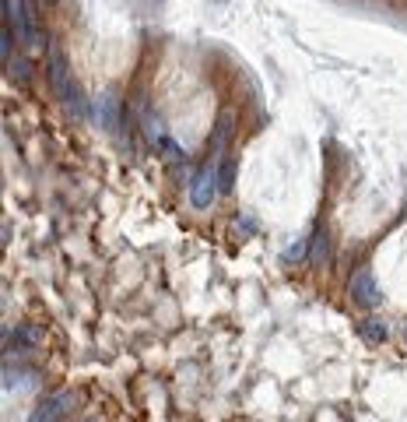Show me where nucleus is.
<instances>
[{
  "label": "nucleus",
  "instance_id": "f257e3e1",
  "mask_svg": "<svg viewBox=\"0 0 407 422\" xmlns=\"http://www.w3.org/2000/svg\"><path fill=\"white\" fill-rule=\"evenodd\" d=\"M49 81H53V92H56V99H60L71 113H85V106H81V88H78V81L71 78V67H67V57L60 53V46H49Z\"/></svg>",
  "mask_w": 407,
  "mask_h": 422
},
{
  "label": "nucleus",
  "instance_id": "f03ea898",
  "mask_svg": "<svg viewBox=\"0 0 407 422\" xmlns=\"http://www.w3.org/2000/svg\"><path fill=\"white\" fill-rule=\"evenodd\" d=\"M347 296H352L355 306H362V310H376L383 303V292H379V282H376L372 268H358L352 275V282H347Z\"/></svg>",
  "mask_w": 407,
  "mask_h": 422
},
{
  "label": "nucleus",
  "instance_id": "7ed1b4c3",
  "mask_svg": "<svg viewBox=\"0 0 407 422\" xmlns=\"http://www.w3.org/2000/svg\"><path fill=\"white\" fill-rule=\"evenodd\" d=\"M74 401H78L74 391H56V394H49V398H42V401L35 405V412H32L28 422H56Z\"/></svg>",
  "mask_w": 407,
  "mask_h": 422
},
{
  "label": "nucleus",
  "instance_id": "20e7f679",
  "mask_svg": "<svg viewBox=\"0 0 407 422\" xmlns=\"http://www.w3.org/2000/svg\"><path fill=\"white\" fill-rule=\"evenodd\" d=\"M214 194H221V190H218V173L207 166L204 173H197V176H193V187H190V204H193L197 211H204V208H211Z\"/></svg>",
  "mask_w": 407,
  "mask_h": 422
},
{
  "label": "nucleus",
  "instance_id": "39448f33",
  "mask_svg": "<svg viewBox=\"0 0 407 422\" xmlns=\"http://www.w3.org/2000/svg\"><path fill=\"white\" fill-rule=\"evenodd\" d=\"M116 106H120V99H116L112 92H105V95L95 102V117L102 120L105 130H116V127H120V113H116Z\"/></svg>",
  "mask_w": 407,
  "mask_h": 422
},
{
  "label": "nucleus",
  "instance_id": "423d86ee",
  "mask_svg": "<svg viewBox=\"0 0 407 422\" xmlns=\"http://www.w3.org/2000/svg\"><path fill=\"white\" fill-rule=\"evenodd\" d=\"M309 260L316 264V268H327V264H330V236H327V229L313 233V239H309Z\"/></svg>",
  "mask_w": 407,
  "mask_h": 422
},
{
  "label": "nucleus",
  "instance_id": "0eeeda50",
  "mask_svg": "<svg viewBox=\"0 0 407 422\" xmlns=\"http://www.w3.org/2000/svg\"><path fill=\"white\" fill-rule=\"evenodd\" d=\"M362 335H365L369 341L383 345V341H386V324H383V321H376V316H372V321H365V324H362Z\"/></svg>",
  "mask_w": 407,
  "mask_h": 422
},
{
  "label": "nucleus",
  "instance_id": "6e6552de",
  "mask_svg": "<svg viewBox=\"0 0 407 422\" xmlns=\"http://www.w3.org/2000/svg\"><path fill=\"white\" fill-rule=\"evenodd\" d=\"M15 28H8L4 25V32H0V60H4V67H8V57H11V53H15Z\"/></svg>",
  "mask_w": 407,
  "mask_h": 422
},
{
  "label": "nucleus",
  "instance_id": "1a4fd4ad",
  "mask_svg": "<svg viewBox=\"0 0 407 422\" xmlns=\"http://www.w3.org/2000/svg\"><path fill=\"white\" fill-rule=\"evenodd\" d=\"M11 74H15V81H21V85H25V81H28V60H18Z\"/></svg>",
  "mask_w": 407,
  "mask_h": 422
},
{
  "label": "nucleus",
  "instance_id": "9d476101",
  "mask_svg": "<svg viewBox=\"0 0 407 422\" xmlns=\"http://www.w3.org/2000/svg\"><path fill=\"white\" fill-rule=\"evenodd\" d=\"M46 4H56V0H46Z\"/></svg>",
  "mask_w": 407,
  "mask_h": 422
}]
</instances>
